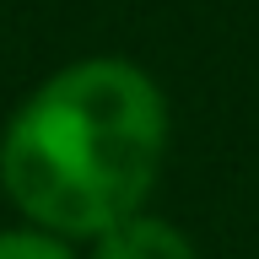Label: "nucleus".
<instances>
[{
	"mask_svg": "<svg viewBox=\"0 0 259 259\" xmlns=\"http://www.w3.org/2000/svg\"><path fill=\"white\" fill-rule=\"evenodd\" d=\"M167 103L130 60H76L16 108L0 141V184L38 232L103 238L157 184Z\"/></svg>",
	"mask_w": 259,
	"mask_h": 259,
	"instance_id": "obj_1",
	"label": "nucleus"
},
{
	"mask_svg": "<svg viewBox=\"0 0 259 259\" xmlns=\"http://www.w3.org/2000/svg\"><path fill=\"white\" fill-rule=\"evenodd\" d=\"M0 259H76V254L65 248V238L27 227V232H0Z\"/></svg>",
	"mask_w": 259,
	"mask_h": 259,
	"instance_id": "obj_3",
	"label": "nucleus"
},
{
	"mask_svg": "<svg viewBox=\"0 0 259 259\" xmlns=\"http://www.w3.org/2000/svg\"><path fill=\"white\" fill-rule=\"evenodd\" d=\"M97 259H194V248L162 216H124L97 238Z\"/></svg>",
	"mask_w": 259,
	"mask_h": 259,
	"instance_id": "obj_2",
	"label": "nucleus"
}]
</instances>
